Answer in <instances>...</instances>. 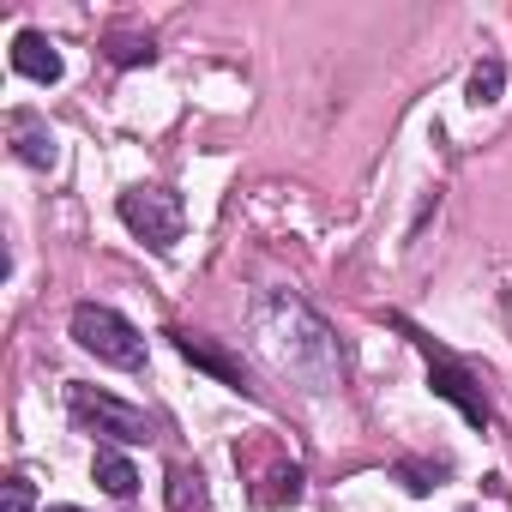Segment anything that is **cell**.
<instances>
[{"mask_svg": "<svg viewBox=\"0 0 512 512\" xmlns=\"http://www.w3.org/2000/svg\"><path fill=\"white\" fill-rule=\"evenodd\" d=\"M253 344L266 350V362L278 374L302 380L308 392H332L344 374L326 320L314 308H302L296 296H260V308H253Z\"/></svg>", "mask_w": 512, "mask_h": 512, "instance_id": "cell-1", "label": "cell"}, {"mask_svg": "<svg viewBox=\"0 0 512 512\" xmlns=\"http://www.w3.org/2000/svg\"><path fill=\"white\" fill-rule=\"evenodd\" d=\"M73 344L91 350V356L109 362V368H145V338H139V326H133L127 314L103 308V302H79V308H73Z\"/></svg>", "mask_w": 512, "mask_h": 512, "instance_id": "cell-2", "label": "cell"}, {"mask_svg": "<svg viewBox=\"0 0 512 512\" xmlns=\"http://www.w3.org/2000/svg\"><path fill=\"white\" fill-rule=\"evenodd\" d=\"M67 410H73V422L85 428V434H103V440H121V446H145V440H157V422L145 416V410H133V404H121V398H109V392H97V386H67Z\"/></svg>", "mask_w": 512, "mask_h": 512, "instance_id": "cell-3", "label": "cell"}, {"mask_svg": "<svg viewBox=\"0 0 512 512\" xmlns=\"http://www.w3.org/2000/svg\"><path fill=\"white\" fill-rule=\"evenodd\" d=\"M121 223H127L145 247L169 253V247L181 241V229H187V205H181V193H169V187H127V193H121Z\"/></svg>", "mask_w": 512, "mask_h": 512, "instance_id": "cell-4", "label": "cell"}, {"mask_svg": "<svg viewBox=\"0 0 512 512\" xmlns=\"http://www.w3.org/2000/svg\"><path fill=\"white\" fill-rule=\"evenodd\" d=\"M416 338V350L428 356V386H434V398H446V404H458V416L470 422V428H488L494 422V410H488V398H482V386L446 356V350H434V338H422V332H410Z\"/></svg>", "mask_w": 512, "mask_h": 512, "instance_id": "cell-5", "label": "cell"}, {"mask_svg": "<svg viewBox=\"0 0 512 512\" xmlns=\"http://www.w3.org/2000/svg\"><path fill=\"white\" fill-rule=\"evenodd\" d=\"M7 145H13V157L19 163H31V169H55V133L43 127V115H31V109H13L7 115Z\"/></svg>", "mask_w": 512, "mask_h": 512, "instance_id": "cell-6", "label": "cell"}, {"mask_svg": "<svg viewBox=\"0 0 512 512\" xmlns=\"http://www.w3.org/2000/svg\"><path fill=\"white\" fill-rule=\"evenodd\" d=\"M13 73H25V79H37V85H55V79L67 73V61H61V49H55L43 31H19V43H13Z\"/></svg>", "mask_w": 512, "mask_h": 512, "instance_id": "cell-7", "label": "cell"}, {"mask_svg": "<svg viewBox=\"0 0 512 512\" xmlns=\"http://www.w3.org/2000/svg\"><path fill=\"white\" fill-rule=\"evenodd\" d=\"M169 338H175V350H181L193 368H205V374H217L223 386H235V392H241V368H235L229 356H217V350H211L205 338H193V332H169Z\"/></svg>", "mask_w": 512, "mask_h": 512, "instance_id": "cell-8", "label": "cell"}, {"mask_svg": "<svg viewBox=\"0 0 512 512\" xmlns=\"http://www.w3.org/2000/svg\"><path fill=\"white\" fill-rule=\"evenodd\" d=\"M91 476L115 494V500H127L133 488H139V470H133V458L127 452H115V446H97V458H91Z\"/></svg>", "mask_w": 512, "mask_h": 512, "instance_id": "cell-9", "label": "cell"}, {"mask_svg": "<svg viewBox=\"0 0 512 512\" xmlns=\"http://www.w3.org/2000/svg\"><path fill=\"white\" fill-rule=\"evenodd\" d=\"M500 91H506V61H500V55H482V61L470 67V85H464L470 109H488V103H500Z\"/></svg>", "mask_w": 512, "mask_h": 512, "instance_id": "cell-10", "label": "cell"}, {"mask_svg": "<svg viewBox=\"0 0 512 512\" xmlns=\"http://www.w3.org/2000/svg\"><path fill=\"white\" fill-rule=\"evenodd\" d=\"M109 61H115V67H139V61H157V49H151V37H121V43L109 49Z\"/></svg>", "mask_w": 512, "mask_h": 512, "instance_id": "cell-11", "label": "cell"}, {"mask_svg": "<svg viewBox=\"0 0 512 512\" xmlns=\"http://www.w3.org/2000/svg\"><path fill=\"white\" fill-rule=\"evenodd\" d=\"M0 488H7V512H37V488H31V476H19V470H13Z\"/></svg>", "mask_w": 512, "mask_h": 512, "instance_id": "cell-12", "label": "cell"}, {"mask_svg": "<svg viewBox=\"0 0 512 512\" xmlns=\"http://www.w3.org/2000/svg\"><path fill=\"white\" fill-rule=\"evenodd\" d=\"M440 470H446V464H398V476H404V488H410V494L440 488Z\"/></svg>", "mask_w": 512, "mask_h": 512, "instance_id": "cell-13", "label": "cell"}, {"mask_svg": "<svg viewBox=\"0 0 512 512\" xmlns=\"http://www.w3.org/2000/svg\"><path fill=\"white\" fill-rule=\"evenodd\" d=\"M55 512H85V506H55Z\"/></svg>", "mask_w": 512, "mask_h": 512, "instance_id": "cell-14", "label": "cell"}]
</instances>
